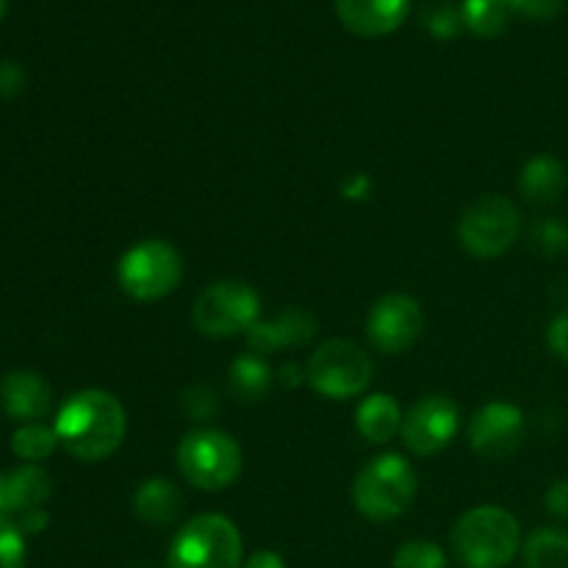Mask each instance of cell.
I'll return each instance as SVG.
<instances>
[{"mask_svg":"<svg viewBox=\"0 0 568 568\" xmlns=\"http://www.w3.org/2000/svg\"><path fill=\"white\" fill-rule=\"evenodd\" d=\"M53 430L67 453L83 464H98L120 449L128 430L125 408L114 394L83 388L61 405Z\"/></svg>","mask_w":568,"mask_h":568,"instance_id":"1","label":"cell"},{"mask_svg":"<svg viewBox=\"0 0 568 568\" xmlns=\"http://www.w3.org/2000/svg\"><path fill=\"white\" fill-rule=\"evenodd\" d=\"M519 549V521L499 505H477L453 527V552L466 568H505Z\"/></svg>","mask_w":568,"mask_h":568,"instance_id":"2","label":"cell"},{"mask_svg":"<svg viewBox=\"0 0 568 568\" xmlns=\"http://www.w3.org/2000/svg\"><path fill=\"white\" fill-rule=\"evenodd\" d=\"M419 477L403 455L372 458L353 483V503L372 521H392L414 505Z\"/></svg>","mask_w":568,"mask_h":568,"instance_id":"3","label":"cell"},{"mask_svg":"<svg viewBox=\"0 0 568 568\" xmlns=\"http://www.w3.org/2000/svg\"><path fill=\"white\" fill-rule=\"evenodd\" d=\"M242 532L227 516L203 514L189 521L166 552V568H242Z\"/></svg>","mask_w":568,"mask_h":568,"instance_id":"4","label":"cell"},{"mask_svg":"<svg viewBox=\"0 0 568 568\" xmlns=\"http://www.w3.org/2000/svg\"><path fill=\"white\" fill-rule=\"evenodd\" d=\"M242 449L225 430L200 427L178 444V469L203 491H222L242 475Z\"/></svg>","mask_w":568,"mask_h":568,"instance_id":"5","label":"cell"},{"mask_svg":"<svg viewBox=\"0 0 568 568\" xmlns=\"http://www.w3.org/2000/svg\"><path fill=\"white\" fill-rule=\"evenodd\" d=\"M183 277L181 253L164 239H144L125 250L116 264V281L128 297L153 303L175 292Z\"/></svg>","mask_w":568,"mask_h":568,"instance_id":"6","label":"cell"},{"mask_svg":"<svg viewBox=\"0 0 568 568\" xmlns=\"http://www.w3.org/2000/svg\"><path fill=\"white\" fill-rule=\"evenodd\" d=\"M261 300L247 283L220 281L211 283L194 300L192 322L203 336L227 338L247 333L258 322Z\"/></svg>","mask_w":568,"mask_h":568,"instance_id":"7","label":"cell"},{"mask_svg":"<svg viewBox=\"0 0 568 568\" xmlns=\"http://www.w3.org/2000/svg\"><path fill=\"white\" fill-rule=\"evenodd\" d=\"M305 381L327 399L358 397L369 388L372 358L353 342H327L305 364Z\"/></svg>","mask_w":568,"mask_h":568,"instance_id":"8","label":"cell"},{"mask_svg":"<svg viewBox=\"0 0 568 568\" xmlns=\"http://www.w3.org/2000/svg\"><path fill=\"white\" fill-rule=\"evenodd\" d=\"M521 231V214L503 194H486L464 211L458 239L475 258H497L514 247Z\"/></svg>","mask_w":568,"mask_h":568,"instance_id":"9","label":"cell"},{"mask_svg":"<svg viewBox=\"0 0 568 568\" xmlns=\"http://www.w3.org/2000/svg\"><path fill=\"white\" fill-rule=\"evenodd\" d=\"M425 327L422 305L408 294H386L366 316V336L372 347L386 355H399L414 347Z\"/></svg>","mask_w":568,"mask_h":568,"instance_id":"10","label":"cell"},{"mask_svg":"<svg viewBox=\"0 0 568 568\" xmlns=\"http://www.w3.org/2000/svg\"><path fill=\"white\" fill-rule=\"evenodd\" d=\"M458 405L444 394L419 399L403 419V442L416 455H436L458 436Z\"/></svg>","mask_w":568,"mask_h":568,"instance_id":"11","label":"cell"},{"mask_svg":"<svg viewBox=\"0 0 568 568\" xmlns=\"http://www.w3.org/2000/svg\"><path fill=\"white\" fill-rule=\"evenodd\" d=\"M525 414L510 403H488L471 416L469 442L486 458H505L525 442Z\"/></svg>","mask_w":568,"mask_h":568,"instance_id":"12","label":"cell"},{"mask_svg":"<svg viewBox=\"0 0 568 568\" xmlns=\"http://www.w3.org/2000/svg\"><path fill=\"white\" fill-rule=\"evenodd\" d=\"M338 20L355 37H386L410 11V0H336Z\"/></svg>","mask_w":568,"mask_h":568,"instance_id":"13","label":"cell"},{"mask_svg":"<svg viewBox=\"0 0 568 568\" xmlns=\"http://www.w3.org/2000/svg\"><path fill=\"white\" fill-rule=\"evenodd\" d=\"M316 320L314 314L303 308H286L266 322H255L247 331V344L253 353H275L283 347H300L308 338H314Z\"/></svg>","mask_w":568,"mask_h":568,"instance_id":"14","label":"cell"},{"mask_svg":"<svg viewBox=\"0 0 568 568\" xmlns=\"http://www.w3.org/2000/svg\"><path fill=\"white\" fill-rule=\"evenodd\" d=\"M0 408L17 422H37L50 408V386L37 372L17 369L0 381Z\"/></svg>","mask_w":568,"mask_h":568,"instance_id":"15","label":"cell"},{"mask_svg":"<svg viewBox=\"0 0 568 568\" xmlns=\"http://www.w3.org/2000/svg\"><path fill=\"white\" fill-rule=\"evenodd\" d=\"M403 410L399 403L392 394H369L364 403L358 405V414H355V425L358 433L372 444H388L397 433H403Z\"/></svg>","mask_w":568,"mask_h":568,"instance_id":"16","label":"cell"},{"mask_svg":"<svg viewBox=\"0 0 568 568\" xmlns=\"http://www.w3.org/2000/svg\"><path fill=\"white\" fill-rule=\"evenodd\" d=\"M183 497L170 480L164 477H153V480H144L142 486L133 494V510L142 521L155 527H164L170 521H175V516L181 514Z\"/></svg>","mask_w":568,"mask_h":568,"instance_id":"17","label":"cell"},{"mask_svg":"<svg viewBox=\"0 0 568 568\" xmlns=\"http://www.w3.org/2000/svg\"><path fill=\"white\" fill-rule=\"evenodd\" d=\"M519 189L530 203H538V205L555 203L566 189L564 164H560L555 155H547V153L532 155V159L525 164V170H521Z\"/></svg>","mask_w":568,"mask_h":568,"instance_id":"18","label":"cell"},{"mask_svg":"<svg viewBox=\"0 0 568 568\" xmlns=\"http://www.w3.org/2000/svg\"><path fill=\"white\" fill-rule=\"evenodd\" d=\"M6 480H9V497L14 514L42 508V505L48 503L50 491H53V483H50L48 471L37 464H26L20 466V469L9 471Z\"/></svg>","mask_w":568,"mask_h":568,"instance_id":"19","label":"cell"},{"mask_svg":"<svg viewBox=\"0 0 568 568\" xmlns=\"http://www.w3.org/2000/svg\"><path fill=\"white\" fill-rule=\"evenodd\" d=\"M525 568H568V536L558 527H538L521 544Z\"/></svg>","mask_w":568,"mask_h":568,"instance_id":"20","label":"cell"},{"mask_svg":"<svg viewBox=\"0 0 568 568\" xmlns=\"http://www.w3.org/2000/svg\"><path fill=\"white\" fill-rule=\"evenodd\" d=\"M231 392L239 399H261L272 386V372L261 355H242L231 364L227 372Z\"/></svg>","mask_w":568,"mask_h":568,"instance_id":"21","label":"cell"},{"mask_svg":"<svg viewBox=\"0 0 568 568\" xmlns=\"http://www.w3.org/2000/svg\"><path fill=\"white\" fill-rule=\"evenodd\" d=\"M508 3L505 0H464L460 3V17L464 26L477 37L494 39L508 28Z\"/></svg>","mask_w":568,"mask_h":568,"instance_id":"22","label":"cell"},{"mask_svg":"<svg viewBox=\"0 0 568 568\" xmlns=\"http://www.w3.org/2000/svg\"><path fill=\"white\" fill-rule=\"evenodd\" d=\"M59 447V436L53 427H44L39 422H28V425L17 427L11 436V453L28 464H39V460L50 458L53 449Z\"/></svg>","mask_w":568,"mask_h":568,"instance_id":"23","label":"cell"},{"mask_svg":"<svg viewBox=\"0 0 568 568\" xmlns=\"http://www.w3.org/2000/svg\"><path fill=\"white\" fill-rule=\"evenodd\" d=\"M394 568H447V555L433 541H408L394 555Z\"/></svg>","mask_w":568,"mask_h":568,"instance_id":"24","label":"cell"},{"mask_svg":"<svg viewBox=\"0 0 568 568\" xmlns=\"http://www.w3.org/2000/svg\"><path fill=\"white\" fill-rule=\"evenodd\" d=\"M26 566V532L20 525L0 516V568Z\"/></svg>","mask_w":568,"mask_h":568,"instance_id":"25","label":"cell"},{"mask_svg":"<svg viewBox=\"0 0 568 568\" xmlns=\"http://www.w3.org/2000/svg\"><path fill=\"white\" fill-rule=\"evenodd\" d=\"M427 28H430L433 37L453 39L455 33L464 28V17H460V9H455V6L449 3L433 6V9L427 11Z\"/></svg>","mask_w":568,"mask_h":568,"instance_id":"26","label":"cell"},{"mask_svg":"<svg viewBox=\"0 0 568 568\" xmlns=\"http://www.w3.org/2000/svg\"><path fill=\"white\" fill-rule=\"evenodd\" d=\"M536 247L547 255H558L568 250V227L558 220H547L536 227Z\"/></svg>","mask_w":568,"mask_h":568,"instance_id":"27","label":"cell"},{"mask_svg":"<svg viewBox=\"0 0 568 568\" xmlns=\"http://www.w3.org/2000/svg\"><path fill=\"white\" fill-rule=\"evenodd\" d=\"M505 3L516 14L532 17V20H552L564 11L566 0H505Z\"/></svg>","mask_w":568,"mask_h":568,"instance_id":"28","label":"cell"},{"mask_svg":"<svg viewBox=\"0 0 568 568\" xmlns=\"http://www.w3.org/2000/svg\"><path fill=\"white\" fill-rule=\"evenodd\" d=\"M547 344L560 361H566L568 364V311H564V314H558L552 322H549Z\"/></svg>","mask_w":568,"mask_h":568,"instance_id":"29","label":"cell"},{"mask_svg":"<svg viewBox=\"0 0 568 568\" xmlns=\"http://www.w3.org/2000/svg\"><path fill=\"white\" fill-rule=\"evenodd\" d=\"M544 505L552 516H560V519H568V480H558L549 486L547 497H544Z\"/></svg>","mask_w":568,"mask_h":568,"instance_id":"30","label":"cell"},{"mask_svg":"<svg viewBox=\"0 0 568 568\" xmlns=\"http://www.w3.org/2000/svg\"><path fill=\"white\" fill-rule=\"evenodd\" d=\"M22 87V70L11 61H0V94H14Z\"/></svg>","mask_w":568,"mask_h":568,"instance_id":"31","label":"cell"},{"mask_svg":"<svg viewBox=\"0 0 568 568\" xmlns=\"http://www.w3.org/2000/svg\"><path fill=\"white\" fill-rule=\"evenodd\" d=\"M242 568H286V564H283L281 555L272 552V549H258L255 555H250L247 564Z\"/></svg>","mask_w":568,"mask_h":568,"instance_id":"32","label":"cell"},{"mask_svg":"<svg viewBox=\"0 0 568 568\" xmlns=\"http://www.w3.org/2000/svg\"><path fill=\"white\" fill-rule=\"evenodd\" d=\"M44 527H48V514H44L42 508L26 510V514H22V519H20L22 532H31V536H37V532H42Z\"/></svg>","mask_w":568,"mask_h":568,"instance_id":"33","label":"cell"},{"mask_svg":"<svg viewBox=\"0 0 568 568\" xmlns=\"http://www.w3.org/2000/svg\"><path fill=\"white\" fill-rule=\"evenodd\" d=\"M366 192H369V178L364 175H353V181H349L347 189H344V194H347L349 200H364Z\"/></svg>","mask_w":568,"mask_h":568,"instance_id":"34","label":"cell"},{"mask_svg":"<svg viewBox=\"0 0 568 568\" xmlns=\"http://www.w3.org/2000/svg\"><path fill=\"white\" fill-rule=\"evenodd\" d=\"M9 514H14V510H11L9 480H6V475H0V516H6V519H9Z\"/></svg>","mask_w":568,"mask_h":568,"instance_id":"35","label":"cell"},{"mask_svg":"<svg viewBox=\"0 0 568 568\" xmlns=\"http://www.w3.org/2000/svg\"><path fill=\"white\" fill-rule=\"evenodd\" d=\"M6 11H9V0H0V20L6 17Z\"/></svg>","mask_w":568,"mask_h":568,"instance_id":"36","label":"cell"},{"mask_svg":"<svg viewBox=\"0 0 568 568\" xmlns=\"http://www.w3.org/2000/svg\"><path fill=\"white\" fill-rule=\"evenodd\" d=\"M131 568H148V566H131Z\"/></svg>","mask_w":568,"mask_h":568,"instance_id":"37","label":"cell"}]
</instances>
